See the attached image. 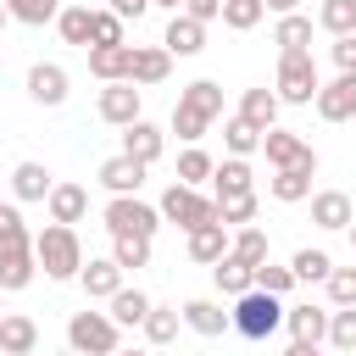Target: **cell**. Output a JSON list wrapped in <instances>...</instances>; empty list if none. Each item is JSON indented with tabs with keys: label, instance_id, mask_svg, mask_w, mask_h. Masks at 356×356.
<instances>
[{
	"label": "cell",
	"instance_id": "cell-37",
	"mask_svg": "<svg viewBox=\"0 0 356 356\" xmlns=\"http://www.w3.org/2000/svg\"><path fill=\"white\" fill-rule=\"evenodd\" d=\"M317 22L334 33V39H345V33H356V0H323V11H317Z\"/></svg>",
	"mask_w": 356,
	"mask_h": 356
},
{
	"label": "cell",
	"instance_id": "cell-52",
	"mask_svg": "<svg viewBox=\"0 0 356 356\" xmlns=\"http://www.w3.org/2000/svg\"><path fill=\"white\" fill-rule=\"evenodd\" d=\"M150 6H167V11H178V6H184V0H150Z\"/></svg>",
	"mask_w": 356,
	"mask_h": 356
},
{
	"label": "cell",
	"instance_id": "cell-32",
	"mask_svg": "<svg viewBox=\"0 0 356 356\" xmlns=\"http://www.w3.org/2000/svg\"><path fill=\"white\" fill-rule=\"evenodd\" d=\"M267 195H273V200H284V206H295V200H306V195H312V172H300V167L273 172V178H267Z\"/></svg>",
	"mask_w": 356,
	"mask_h": 356
},
{
	"label": "cell",
	"instance_id": "cell-33",
	"mask_svg": "<svg viewBox=\"0 0 356 356\" xmlns=\"http://www.w3.org/2000/svg\"><path fill=\"white\" fill-rule=\"evenodd\" d=\"M56 28H61V39H67V44H83V50H89L95 11H89V6H67V11H56Z\"/></svg>",
	"mask_w": 356,
	"mask_h": 356
},
{
	"label": "cell",
	"instance_id": "cell-26",
	"mask_svg": "<svg viewBox=\"0 0 356 356\" xmlns=\"http://www.w3.org/2000/svg\"><path fill=\"white\" fill-rule=\"evenodd\" d=\"M78 278H83V289H89V300H111V295L122 289V267H117L111 256H100V261H89V267H83Z\"/></svg>",
	"mask_w": 356,
	"mask_h": 356
},
{
	"label": "cell",
	"instance_id": "cell-24",
	"mask_svg": "<svg viewBox=\"0 0 356 356\" xmlns=\"http://www.w3.org/2000/svg\"><path fill=\"white\" fill-rule=\"evenodd\" d=\"M234 117H245L256 134H267V128L278 122V95H273V89H245V100H239Z\"/></svg>",
	"mask_w": 356,
	"mask_h": 356
},
{
	"label": "cell",
	"instance_id": "cell-28",
	"mask_svg": "<svg viewBox=\"0 0 356 356\" xmlns=\"http://www.w3.org/2000/svg\"><path fill=\"white\" fill-rule=\"evenodd\" d=\"M11 189H17V200H50V172L39 167V161H17V172H11Z\"/></svg>",
	"mask_w": 356,
	"mask_h": 356
},
{
	"label": "cell",
	"instance_id": "cell-16",
	"mask_svg": "<svg viewBox=\"0 0 356 356\" xmlns=\"http://www.w3.org/2000/svg\"><path fill=\"white\" fill-rule=\"evenodd\" d=\"M128 61H134V44H95L89 50V72L100 83H128Z\"/></svg>",
	"mask_w": 356,
	"mask_h": 356
},
{
	"label": "cell",
	"instance_id": "cell-54",
	"mask_svg": "<svg viewBox=\"0 0 356 356\" xmlns=\"http://www.w3.org/2000/svg\"><path fill=\"white\" fill-rule=\"evenodd\" d=\"M0 28H6V0H0Z\"/></svg>",
	"mask_w": 356,
	"mask_h": 356
},
{
	"label": "cell",
	"instance_id": "cell-4",
	"mask_svg": "<svg viewBox=\"0 0 356 356\" xmlns=\"http://www.w3.org/2000/svg\"><path fill=\"white\" fill-rule=\"evenodd\" d=\"M278 323H284V306H278V295H261V289H245L228 312V328L245 339H267Z\"/></svg>",
	"mask_w": 356,
	"mask_h": 356
},
{
	"label": "cell",
	"instance_id": "cell-15",
	"mask_svg": "<svg viewBox=\"0 0 356 356\" xmlns=\"http://www.w3.org/2000/svg\"><path fill=\"white\" fill-rule=\"evenodd\" d=\"M33 345H39V323L22 312H6L0 317V356H33Z\"/></svg>",
	"mask_w": 356,
	"mask_h": 356
},
{
	"label": "cell",
	"instance_id": "cell-44",
	"mask_svg": "<svg viewBox=\"0 0 356 356\" xmlns=\"http://www.w3.org/2000/svg\"><path fill=\"white\" fill-rule=\"evenodd\" d=\"M95 44H128L122 39V17L117 11H95V28H89V50Z\"/></svg>",
	"mask_w": 356,
	"mask_h": 356
},
{
	"label": "cell",
	"instance_id": "cell-56",
	"mask_svg": "<svg viewBox=\"0 0 356 356\" xmlns=\"http://www.w3.org/2000/svg\"><path fill=\"white\" fill-rule=\"evenodd\" d=\"M61 356H78V350H61Z\"/></svg>",
	"mask_w": 356,
	"mask_h": 356
},
{
	"label": "cell",
	"instance_id": "cell-25",
	"mask_svg": "<svg viewBox=\"0 0 356 356\" xmlns=\"http://www.w3.org/2000/svg\"><path fill=\"white\" fill-rule=\"evenodd\" d=\"M83 211H89V189H78V184H56L50 189V222H83Z\"/></svg>",
	"mask_w": 356,
	"mask_h": 356
},
{
	"label": "cell",
	"instance_id": "cell-2",
	"mask_svg": "<svg viewBox=\"0 0 356 356\" xmlns=\"http://www.w3.org/2000/svg\"><path fill=\"white\" fill-rule=\"evenodd\" d=\"M211 117H222V89H217L211 78H195V83L178 95V106H172V134L195 145V139L211 128Z\"/></svg>",
	"mask_w": 356,
	"mask_h": 356
},
{
	"label": "cell",
	"instance_id": "cell-45",
	"mask_svg": "<svg viewBox=\"0 0 356 356\" xmlns=\"http://www.w3.org/2000/svg\"><path fill=\"white\" fill-rule=\"evenodd\" d=\"M250 278H256L261 295H289V284H295V273H289V267H273V261H261Z\"/></svg>",
	"mask_w": 356,
	"mask_h": 356
},
{
	"label": "cell",
	"instance_id": "cell-48",
	"mask_svg": "<svg viewBox=\"0 0 356 356\" xmlns=\"http://www.w3.org/2000/svg\"><path fill=\"white\" fill-rule=\"evenodd\" d=\"M178 11H184V17H195V22H211V17H222V0H184Z\"/></svg>",
	"mask_w": 356,
	"mask_h": 356
},
{
	"label": "cell",
	"instance_id": "cell-6",
	"mask_svg": "<svg viewBox=\"0 0 356 356\" xmlns=\"http://www.w3.org/2000/svg\"><path fill=\"white\" fill-rule=\"evenodd\" d=\"M106 228H111V239H122V234H134V239H156L161 211L145 206L139 195H111V200H106Z\"/></svg>",
	"mask_w": 356,
	"mask_h": 356
},
{
	"label": "cell",
	"instance_id": "cell-36",
	"mask_svg": "<svg viewBox=\"0 0 356 356\" xmlns=\"http://www.w3.org/2000/svg\"><path fill=\"white\" fill-rule=\"evenodd\" d=\"M222 145H228V156H239V161H245L250 150H261V134H256L245 117H228V122H222Z\"/></svg>",
	"mask_w": 356,
	"mask_h": 356
},
{
	"label": "cell",
	"instance_id": "cell-40",
	"mask_svg": "<svg viewBox=\"0 0 356 356\" xmlns=\"http://www.w3.org/2000/svg\"><path fill=\"white\" fill-rule=\"evenodd\" d=\"M267 17V6L261 0H222V22L234 28V33H245V28H256Z\"/></svg>",
	"mask_w": 356,
	"mask_h": 356
},
{
	"label": "cell",
	"instance_id": "cell-13",
	"mask_svg": "<svg viewBox=\"0 0 356 356\" xmlns=\"http://www.w3.org/2000/svg\"><path fill=\"white\" fill-rule=\"evenodd\" d=\"M161 145H167V139H161V128H156V122H145V117L122 128V156H134L139 167L161 161Z\"/></svg>",
	"mask_w": 356,
	"mask_h": 356
},
{
	"label": "cell",
	"instance_id": "cell-19",
	"mask_svg": "<svg viewBox=\"0 0 356 356\" xmlns=\"http://www.w3.org/2000/svg\"><path fill=\"white\" fill-rule=\"evenodd\" d=\"M100 184L111 189V195H139V184H145V167L134 161V156H111V161H100Z\"/></svg>",
	"mask_w": 356,
	"mask_h": 356
},
{
	"label": "cell",
	"instance_id": "cell-31",
	"mask_svg": "<svg viewBox=\"0 0 356 356\" xmlns=\"http://www.w3.org/2000/svg\"><path fill=\"white\" fill-rule=\"evenodd\" d=\"M145 312H150V295H145V289H117V295H111V323H117V328H139Z\"/></svg>",
	"mask_w": 356,
	"mask_h": 356
},
{
	"label": "cell",
	"instance_id": "cell-23",
	"mask_svg": "<svg viewBox=\"0 0 356 356\" xmlns=\"http://www.w3.org/2000/svg\"><path fill=\"white\" fill-rule=\"evenodd\" d=\"M273 44H278V56H306V44H312V17H300V11L278 17Z\"/></svg>",
	"mask_w": 356,
	"mask_h": 356
},
{
	"label": "cell",
	"instance_id": "cell-43",
	"mask_svg": "<svg viewBox=\"0 0 356 356\" xmlns=\"http://www.w3.org/2000/svg\"><path fill=\"white\" fill-rule=\"evenodd\" d=\"M250 217H256V195L217 200V222H222V228H250Z\"/></svg>",
	"mask_w": 356,
	"mask_h": 356
},
{
	"label": "cell",
	"instance_id": "cell-7",
	"mask_svg": "<svg viewBox=\"0 0 356 356\" xmlns=\"http://www.w3.org/2000/svg\"><path fill=\"white\" fill-rule=\"evenodd\" d=\"M317 61H312V50L306 56H278V83H273V95H278V106L289 100V106H312L317 100Z\"/></svg>",
	"mask_w": 356,
	"mask_h": 356
},
{
	"label": "cell",
	"instance_id": "cell-8",
	"mask_svg": "<svg viewBox=\"0 0 356 356\" xmlns=\"http://www.w3.org/2000/svg\"><path fill=\"white\" fill-rule=\"evenodd\" d=\"M167 222H178L184 234L189 228H200V222H217V200H206L200 189H189V184H172L167 195H161V206H156Z\"/></svg>",
	"mask_w": 356,
	"mask_h": 356
},
{
	"label": "cell",
	"instance_id": "cell-55",
	"mask_svg": "<svg viewBox=\"0 0 356 356\" xmlns=\"http://www.w3.org/2000/svg\"><path fill=\"white\" fill-rule=\"evenodd\" d=\"M350 245H356V222H350Z\"/></svg>",
	"mask_w": 356,
	"mask_h": 356
},
{
	"label": "cell",
	"instance_id": "cell-50",
	"mask_svg": "<svg viewBox=\"0 0 356 356\" xmlns=\"http://www.w3.org/2000/svg\"><path fill=\"white\" fill-rule=\"evenodd\" d=\"M261 6H267V11H278V17H289V11L300 6V0H261Z\"/></svg>",
	"mask_w": 356,
	"mask_h": 356
},
{
	"label": "cell",
	"instance_id": "cell-3",
	"mask_svg": "<svg viewBox=\"0 0 356 356\" xmlns=\"http://www.w3.org/2000/svg\"><path fill=\"white\" fill-rule=\"evenodd\" d=\"M33 261L44 267V278H78L83 273V245L67 222H50L39 239H33Z\"/></svg>",
	"mask_w": 356,
	"mask_h": 356
},
{
	"label": "cell",
	"instance_id": "cell-29",
	"mask_svg": "<svg viewBox=\"0 0 356 356\" xmlns=\"http://www.w3.org/2000/svg\"><path fill=\"white\" fill-rule=\"evenodd\" d=\"M228 256H234V261H245V267L256 273V267L267 261V234H261L256 222H250V228H239V234L228 239Z\"/></svg>",
	"mask_w": 356,
	"mask_h": 356
},
{
	"label": "cell",
	"instance_id": "cell-17",
	"mask_svg": "<svg viewBox=\"0 0 356 356\" xmlns=\"http://www.w3.org/2000/svg\"><path fill=\"white\" fill-rule=\"evenodd\" d=\"M28 95H33L39 106H61V100H67V67H56V61L28 67Z\"/></svg>",
	"mask_w": 356,
	"mask_h": 356
},
{
	"label": "cell",
	"instance_id": "cell-21",
	"mask_svg": "<svg viewBox=\"0 0 356 356\" xmlns=\"http://www.w3.org/2000/svg\"><path fill=\"white\" fill-rule=\"evenodd\" d=\"M189 256H195L200 267L222 261V256H228V228H222V222H200V228H189Z\"/></svg>",
	"mask_w": 356,
	"mask_h": 356
},
{
	"label": "cell",
	"instance_id": "cell-47",
	"mask_svg": "<svg viewBox=\"0 0 356 356\" xmlns=\"http://www.w3.org/2000/svg\"><path fill=\"white\" fill-rule=\"evenodd\" d=\"M334 67H339V72H356V33L334 39Z\"/></svg>",
	"mask_w": 356,
	"mask_h": 356
},
{
	"label": "cell",
	"instance_id": "cell-14",
	"mask_svg": "<svg viewBox=\"0 0 356 356\" xmlns=\"http://www.w3.org/2000/svg\"><path fill=\"white\" fill-rule=\"evenodd\" d=\"M312 222L317 228H350L356 222V206H350V195L345 189H323V195H312Z\"/></svg>",
	"mask_w": 356,
	"mask_h": 356
},
{
	"label": "cell",
	"instance_id": "cell-41",
	"mask_svg": "<svg viewBox=\"0 0 356 356\" xmlns=\"http://www.w3.org/2000/svg\"><path fill=\"white\" fill-rule=\"evenodd\" d=\"M328 345L334 350H356V306L328 312Z\"/></svg>",
	"mask_w": 356,
	"mask_h": 356
},
{
	"label": "cell",
	"instance_id": "cell-42",
	"mask_svg": "<svg viewBox=\"0 0 356 356\" xmlns=\"http://www.w3.org/2000/svg\"><path fill=\"white\" fill-rule=\"evenodd\" d=\"M211 167H217V161H211L206 150H195V145H189V150L178 156V184H189V189H195L200 178H211Z\"/></svg>",
	"mask_w": 356,
	"mask_h": 356
},
{
	"label": "cell",
	"instance_id": "cell-39",
	"mask_svg": "<svg viewBox=\"0 0 356 356\" xmlns=\"http://www.w3.org/2000/svg\"><path fill=\"white\" fill-rule=\"evenodd\" d=\"M289 273H295V278H306V284H317V278H328V273H334V261H328V250H312V245H306V250H295Z\"/></svg>",
	"mask_w": 356,
	"mask_h": 356
},
{
	"label": "cell",
	"instance_id": "cell-38",
	"mask_svg": "<svg viewBox=\"0 0 356 356\" xmlns=\"http://www.w3.org/2000/svg\"><path fill=\"white\" fill-rule=\"evenodd\" d=\"M111 261H117L122 273H134V267H150V239H134V234H122V239L111 245Z\"/></svg>",
	"mask_w": 356,
	"mask_h": 356
},
{
	"label": "cell",
	"instance_id": "cell-1",
	"mask_svg": "<svg viewBox=\"0 0 356 356\" xmlns=\"http://www.w3.org/2000/svg\"><path fill=\"white\" fill-rule=\"evenodd\" d=\"M33 239L22 228L17 206H0V289H28L33 284Z\"/></svg>",
	"mask_w": 356,
	"mask_h": 356
},
{
	"label": "cell",
	"instance_id": "cell-18",
	"mask_svg": "<svg viewBox=\"0 0 356 356\" xmlns=\"http://www.w3.org/2000/svg\"><path fill=\"white\" fill-rule=\"evenodd\" d=\"M211 178H217V200H239V195H256V172H250V161H239V156L217 161V167H211Z\"/></svg>",
	"mask_w": 356,
	"mask_h": 356
},
{
	"label": "cell",
	"instance_id": "cell-53",
	"mask_svg": "<svg viewBox=\"0 0 356 356\" xmlns=\"http://www.w3.org/2000/svg\"><path fill=\"white\" fill-rule=\"evenodd\" d=\"M117 356H150V350H117Z\"/></svg>",
	"mask_w": 356,
	"mask_h": 356
},
{
	"label": "cell",
	"instance_id": "cell-22",
	"mask_svg": "<svg viewBox=\"0 0 356 356\" xmlns=\"http://www.w3.org/2000/svg\"><path fill=\"white\" fill-rule=\"evenodd\" d=\"M284 323H289V334H295L300 345L328 339V312H323V306H284Z\"/></svg>",
	"mask_w": 356,
	"mask_h": 356
},
{
	"label": "cell",
	"instance_id": "cell-30",
	"mask_svg": "<svg viewBox=\"0 0 356 356\" xmlns=\"http://www.w3.org/2000/svg\"><path fill=\"white\" fill-rule=\"evenodd\" d=\"M211 278H217V289H222L228 300H239L245 289H256V278H250V267H245V261H234V256H222V261H211Z\"/></svg>",
	"mask_w": 356,
	"mask_h": 356
},
{
	"label": "cell",
	"instance_id": "cell-12",
	"mask_svg": "<svg viewBox=\"0 0 356 356\" xmlns=\"http://www.w3.org/2000/svg\"><path fill=\"white\" fill-rule=\"evenodd\" d=\"M161 50H167V56H200V50H206V22H195V17L172 11L167 33H161Z\"/></svg>",
	"mask_w": 356,
	"mask_h": 356
},
{
	"label": "cell",
	"instance_id": "cell-46",
	"mask_svg": "<svg viewBox=\"0 0 356 356\" xmlns=\"http://www.w3.org/2000/svg\"><path fill=\"white\" fill-rule=\"evenodd\" d=\"M323 284H328V300L334 306H356V267H334Z\"/></svg>",
	"mask_w": 356,
	"mask_h": 356
},
{
	"label": "cell",
	"instance_id": "cell-5",
	"mask_svg": "<svg viewBox=\"0 0 356 356\" xmlns=\"http://www.w3.org/2000/svg\"><path fill=\"white\" fill-rule=\"evenodd\" d=\"M67 350H78V356H117V323L106 312H72L67 317Z\"/></svg>",
	"mask_w": 356,
	"mask_h": 356
},
{
	"label": "cell",
	"instance_id": "cell-11",
	"mask_svg": "<svg viewBox=\"0 0 356 356\" xmlns=\"http://www.w3.org/2000/svg\"><path fill=\"white\" fill-rule=\"evenodd\" d=\"M95 111H100L111 128H128V122H139V89H134V83H106L100 100H95Z\"/></svg>",
	"mask_w": 356,
	"mask_h": 356
},
{
	"label": "cell",
	"instance_id": "cell-27",
	"mask_svg": "<svg viewBox=\"0 0 356 356\" xmlns=\"http://www.w3.org/2000/svg\"><path fill=\"white\" fill-rule=\"evenodd\" d=\"M195 334H206V339H217L222 328H228V312L217 306V300H184V312H178Z\"/></svg>",
	"mask_w": 356,
	"mask_h": 356
},
{
	"label": "cell",
	"instance_id": "cell-35",
	"mask_svg": "<svg viewBox=\"0 0 356 356\" xmlns=\"http://www.w3.org/2000/svg\"><path fill=\"white\" fill-rule=\"evenodd\" d=\"M56 11H61V0H6V17L11 22H28V28L56 22Z\"/></svg>",
	"mask_w": 356,
	"mask_h": 356
},
{
	"label": "cell",
	"instance_id": "cell-20",
	"mask_svg": "<svg viewBox=\"0 0 356 356\" xmlns=\"http://www.w3.org/2000/svg\"><path fill=\"white\" fill-rule=\"evenodd\" d=\"M172 72V56L161 50V44H145V50H134V61H128V83L139 89V83H161Z\"/></svg>",
	"mask_w": 356,
	"mask_h": 356
},
{
	"label": "cell",
	"instance_id": "cell-34",
	"mask_svg": "<svg viewBox=\"0 0 356 356\" xmlns=\"http://www.w3.org/2000/svg\"><path fill=\"white\" fill-rule=\"evenodd\" d=\"M178 323H184V317H178L172 306H150L139 328H145V339H150V345H172V339H178Z\"/></svg>",
	"mask_w": 356,
	"mask_h": 356
},
{
	"label": "cell",
	"instance_id": "cell-9",
	"mask_svg": "<svg viewBox=\"0 0 356 356\" xmlns=\"http://www.w3.org/2000/svg\"><path fill=\"white\" fill-rule=\"evenodd\" d=\"M261 150H267V161H273L278 172H289V167L317 172V150H312L300 134H289V128H267V134H261Z\"/></svg>",
	"mask_w": 356,
	"mask_h": 356
},
{
	"label": "cell",
	"instance_id": "cell-49",
	"mask_svg": "<svg viewBox=\"0 0 356 356\" xmlns=\"http://www.w3.org/2000/svg\"><path fill=\"white\" fill-rule=\"evenodd\" d=\"M111 11H117V17H122V22H128V17H134V22H139V17H145V11H150V0H111Z\"/></svg>",
	"mask_w": 356,
	"mask_h": 356
},
{
	"label": "cell",
	"instance_id": "cell-51",
	"mask_svg": "<svg viewBox=\"0 0 356 356\" xmlns=\"http://www.w3.org/2000/svg\"><path fill=\"white\" fill-rule=\"evenodd\" d=\"M284 356H323V350H317V345H300V339H295V345H289Z\"/></svg>",
	"mask_w": 356,
	"mask_h": 356
},
{
	"label": "cell",
	"instance_id": "cell-10",
	"mask_svg": "<svg viewBox=\"0 0 356 356\" xmlns=\"http://www.w3.org/2000/svg\"><path fill=\"white\" fill-rule=\"evenodd\" d=\"M317 117L323 122H350L356 117V72H339L334 83L317 89Z\"/></svg>",
	"mask_w": 356,
	"mask_h": 356
}]
</instances>
